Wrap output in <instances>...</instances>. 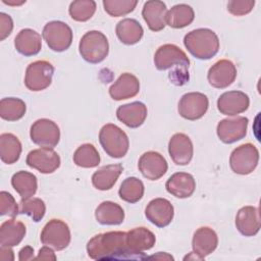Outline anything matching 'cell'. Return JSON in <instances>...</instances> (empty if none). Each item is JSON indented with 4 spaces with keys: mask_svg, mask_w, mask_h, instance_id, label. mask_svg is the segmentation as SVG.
<instances>
[{
    "mask_svg": "<svg viewBox=\"0 0 261 261\" xmlns=\"http://www.w3.org/2000/svg\"><path fill=\"white\" fill-rule=\"evenodd\" d=\"M87 253L94 260L145 259L130 251L125 231H107L94 236L87 243Z\"/></svg>",
    "mask_w": 261,
    "mask_h": 261,
    "instance_id": "6da1fadb",
    "label": "cell"
},
{
    "mask_svg": "<svg viewBox=\"0 0 261 261\" xmlns=\"http://www.w3.org/2000/svg\"><path fill=\"white\" fill-rule=\"evenodd\" d=\"M154 64L158 70L170 69V82L175 86H182L189 81L190 59L187 54L174 44L160 46L154 55Z\"/></svg>",
    "mask_w": 261,
    "mask_h": 261,
    "instance_id": "7a4b0ae2",
    "label": "cell"
},
{
    "mask_svg": "<svg viewBox=\"0 0 261 261\" xmlns=\"http://www.w3.org/2000/svg\"><path fill=\"white\" fill-rule=\"evenodd\" d=\"M184 45L196 58L208 60L214 57L219 50L218 36L210 29H196L184 38Z\"/></svg>",
    "mask_w": 261,
    "mask_h": 261,
    "instance_id": "3957f363",
    "label": "cell"
},
{
    "mask_svg": "<svg viewBox=\"0 0 261 261\" xmlns=\"http://www.w3.org/2000/svg\"><path fill=\"white\" fill-rule=\"evenodd\" d=\"M81 56L89 63L102 62L109 53V43L106 36L100 31L87 32L79 44Z\"/></svg>",
    "mask_w": 261,
    "mask_h": 261,
    "instance_id": "277c9868",
    "label": "cell"
},
{
    "mask_svg": "<svg viewBox=\"0 0 261 261\" xmlns=\"http://www.w3.org/2000/svg\"><path fill=\"white\" fill-rule=\"evenodd\" d=\"M99 142L106 154L112 158H122L129 148L127 135L113 123H107L101 127Z\"/></svg>",
    "mask_w": 261,
    "mask_h": 261,
    "instance_id": "5b68a950",
    "label": "cell"
},
{
    "mask_svg": "<svg viewBox=\"0 0 261 261\" xmlns=\"http://www.w3.org/2000/svg\"><path fill=\"white\" fill-rule=\"evenodd\" d=\"M259 162V151L252 143L243 144L230 154L229 166L231 170L241 175L252 173Z\"/></svg>",
    "mask_w": 261,
    "mask_h": 261,
    "instance_id": "8992f818",
    "label": "cell"
},
{
    "mask_svg": "<svg viewBox=\"0 0 261 261\" xmlns=\"http://www.w3.org/2000/svg\"><path fill=\"white\" fill-rule=\"evenodd\" d=\"M54 66L46 60H37L30 63L25 69L24 85L33 92L43 91L52 83Z\"/></svg>",
    "mask_w": 261,
    "mask_h": 261,
    "instance_id": "52a82bcc",
    "label": "cell"
},
{
    "mask_svg": "<svg viewBox=\"0 0 261 261\" xmlns=\"http://www.w3.org/2000/svg\"><path fill=\"white\" fill-rule=\"evenodd\" d=\"M43 38L51 50L63 52L67 50L72 43V31L65 22L52 20L45 24Z\"/></svg>",
    "mask_w": 261,
    "mask_h": 261,
    "instance_id": "ba28073f",
    "label": "cell"
},
{
    "mask_svg": "<svg viewBox=\"0 0 261 261\" xmlns=\"http://www.w3.org/2000/svg\"><path fill=\"white\" fill-rule=\"evenodd\" d=\"M43 245L56 251L64 250L70 243L71 234L68 225L60 219H51L43 227L40 236Z\"/></svg>",
    "mask_w": 261,
    "mask_h": 261,
    "instance_id": "9c48e42d",
    "label": "cell"
},
{
    "mask_svg": "<svg viewBox=\"0 0 261 261\" xmlns=\"http://www.w3.org/2000/svg\"><path fill=\"white\" fill-rule=\"evenodd\" d=\"M30 137L33 143L40 147L54 148L60 140V129L56 122L48 118L36 120L30 129Z\"/></svg>",
    "mask_w": 261,
    "mask_h": 261,
    "instance_id": "30bf717a",
    "label": "cell"
},
{
    "mask_svg": "<svg viewBox=\"0 0 261 261\" xmlns=\"http://www.w3.org/2000/svg\"><path fill=\"white\" fill-rule=\"evenodd\" d=\"M209 107L207 96L200 92H190L181 96L178 102L179 115L188 120H197L202 118Z\"/></svg>",
    "mask_w": 261,
    "mask_h": 261,
    "instance_id": "8fae6325",
    "label": "cell"
},
{
    "mask_svg": "<svg viewBox=\"0 0 261 261\" xmlns=\"http://www.w3.org/2000/svg\"><path fill=\"white\" fill-rule=\"evenodd\" d=\"M28 166L41 173H53L60 166L61 160L57 152L52 148H39L29 152L25 160Z\"/></svg>",
    "mask_w": 261,
    "mask_h": 261,
    "instance_id": "7c38bea8",
    "label": "cell"
},
{
    "mask_svg": "<svg viewBox=\"0 0 261 261\" xmlns=\"http://www.w3.org/2000/svg\"><path fill=\"white\" fill-rule=\"evenodd\" d=\"M249 119L245 116L221 119L216 127L219 140L225 144H232L245 138L247 134Z\"/></svg>",
    "mask_w": 261,
    "mask_h": 261,
    "instance_id": "4fadbf2b",
    "label": "cell"
},
{
    "mask_svg": "<svg viewBox=\"0 0 261 261\" xmlns=\"http://www.w3.org/2000/svg\"><path fill=\"white\" fill-rule=\"evenodd\" d=\"M138 168L144 177L150 180L161 178L168 169L166 159L156 151L145 152L139 159Z\"/></svg>",
    "mask_w": 261,
    "mask_h": 261,
    "instance_id": "5bb4252c",
    "label": "cell"
},
{
    "mask_svg": "<svg viewBox=\"0 0 261 261\" xmlns=\"http://www.w3.org/2000/svg\"><path fill=\"white\" fill-rule=\"evenodd\" d=\"M237 67L228 59L216 61L208 70L207 80L216 89H224L230 86L237 77Z\"/></svg>",
    "mask_w": 261,
    "mask_h": 261,
    "instance_id": "9a60e30c",
    "label": "cell"
},
{
    "mask_svg": "<svg viewBox=\"0 0 261 261\" xmlns=\"http://www.w3.org/2000/svg\"><path fill=\"white\" fill-rule=\"evenodd\" d=\"M145 215L154 225L158 227H165L173 219L174 208L167 199L155 198L147 204Z\"/></svg>",
    "mask_w": 261,
    "mask_h": 261,
    "instance_id": "2e32d148",
    "label": "cell"
},
{
    "mask_svg": "<svg viewBox=\"0 0 261 261\" xmlns=\"http://www.w3.org/2000/svg\"><path fill=\"white\" fill-rule=\"evenodd\" d=\"M250 105L249 96L242 91L224 92L217 99V109L221 114L233 116L245 112Z\"/></svg>",
    "mask_w": 261,
    "mask_h": 261,
    "instance_id": "e0dca14e",
    "label": "cell"
},
{
    "mask_svg": "<svg viewBox=\"0 0 261 261\" xmlns=\"http://www.w3.org/2000/svg\"><path fill=\"white\" fill-rule=\"evenodd\" d=\"M168 153L176 165H187L191 162L194 147L191 139L182 133L174 134L168 143Z\"/></svg>",
    "mask_w": 261,
    "mask_h": 261,
    "instance_id": "ac0fdd59",
    "label": "cell"
},
{
    "mask_svg": "<svg viewBox=\"0 0 261 261\" xmlns=\"http://www.w3.org/2000/svg\"><path fill=\"white\" fill-rule=\"evenodd\" d=\"M218 245L217 233L208 226L199 227L193 236L192 248L193 252L201 258L205 259L206 256L210 255L215 251Z\"/></svg>",
    "mask_w": 261,
    "mask_h": 261,
    "instance_id": "d6986e66",
    "label": "cell"
},
{
    "mask_svg": "<svg viewBox=\"0 0 261 261\" xmlns=\"http://www.w3.org/2000/svg\"><path fill=\"white\" fill-rule=\"evenodd\" d=\"M147 114V106L140 101L121 105L116 110V116L118 120L130 128H137L141 126L145 122Z\"/></svg>",
    "mask_w": 261,
    "mask_h": 261,
    "instance_id": "ffe728a7",
    "label": "cell"
},
{
    "mask_svg": "<svg viewBox=\"0 0 261 261\" xmlns=\"http://www.w3.org/2000/svg\"><path fill=\"white\" fill-rule=\"evenodd\" d=\"M140 91V82L136 75L123 72L109 88V95L113 100L121 101L135 97Z\"/></svg>",
    "mask_w": 261,
    "mask_h": 261,
    "instance_id": "44dd1931",
    "label": "cell"
},
{
    "mask_svg": "<svg viewBox=\"0 0 261 261\" xmlns=\"http://www.w3.org/2000/svg\"><path fill=\"white\" fill-rule=\"evenodd\" d=\"M166 12L167 8L164 2L159 0H150L145 2L142 9V16L151 31L160 32L166 25Z\"/></svg>",
    "mask_w": 261,
    "mask_h": 261,
    "instance_id": "7402d4cb",
    "label": "cell"
},
{
    "mask_svg": "<svg viewBox=\"0 0 261 261\" xmlns=\"http://www.w3.org/2000/svg\"><path fill=\"white\" fill-rule=\"evenodd\" d=\"M236 227L245 237H253L260 230L259 209L254 206L242 207L236 216Z\"/></svg>",
    "mask_w": 261,
    "mask_h": 261,
    "instance_id": "603a6c76",
    "label": "cell"
},
{
    "mask_svg": "<svg viewBox=\"0 0 261 261\" xmlns=\"http://www.w3.org/2000/svg\"><path fill=\"white\" fill-rule=\"evenodd\" d=\"M165 188L175 198L185 199L191 197L195 192L196 180L188 172H175L167 179Z\"/></svg>",
    "mask_w": 261,
    "mask_h": 261,
    "instance_id": "cb8c5ba5",
    "label": "cell"
},
{
    "mask_svg": "<svg viewBox=\"0 0 261 261\" xmlns=\"http://www.w3.org/2000/svg\"><path fill=\"white\" fill-rule=\"evenodd\" d=\"M156 242L155 234L146 227H135L126 232V243L130 251L144 258H147L143 254L144 251L153 248Z\"/></svg>",
    "mask_w": 261,
    "mask_h": 261,
    "instance_id": "d4e9b609",
    "label": "cell"
},
{
    "mask_svg": "<svg viewBox=\"0 0 261 261\" xmlns=\"http://www.w3.org/2000/svg\"><path fill=\"white\" fill-rule=\"evenodd\" d=\"M16 51L24 56L37 55L42 48L41 35L32 29L21 30L14 39Z\"/></svg>",
    "mask_w": 261,
    "mask_h": 261,
    "instance_id": "484cf974",
    "label": "cell"
},
{
    "mask_svg": "<svg viewBox=\"0 0 261 261\" xmlns=\"http://www.w3.org/2000/svg\"><path fill=\"white\" fill-rule=\"evenodd\" d=\"M122 171L123 167L119 163L105 165L93 173L92 184L97 190L108 191L116 184Z\"/></svg>",
    "mask_w": 261,
    "mask_h": 261,
    "instance_id": "4316f807",
    "label": "cell"
},
{
    "mask_svg": "<svg viewBox=\"0 0 261 261\" xmlns=\"http://www.w3.org/2000/svg\"><path fill=\"white\" fill-rule=\"evenodd\" d=\"M96 220L103 225H118L124 220L122 207L112 201H104L95 210Z\"/></svg>",
    "mask_w": 261,
    "mask_h": 261,
    "instance_id": "83f0119b",
    "label": "cell"
},
{
    "mask_svg": "<svg viewBox=\"0 0 261 261\" xmlns=\"http://www.w3.org/2000/svg\"><path fill=\"white\" fill-rule=\"evenodd\" d=\"M27 232L25 225L15 219L4 221L0 226V245L5 247H14L19 245Z\"/></svg>",
    "mask_w": 261,
    "mask_h": 261,
    "instance_id": "f1b7e54d",
    "label": "cell"
},
{
    "mask_svg": "<svg viewBox=\"0 0 261 261\" xmlns=\"http://www.w3.org/2000/svg\"><path fill=\"white\" fill-rule=\"evenodd\" d=\"M116 36L125 45H134L141 41L144 30L140 22L134 18H124L116 24Z\"/></svg>",
    "mask_w": 261,
    "mask_h": 261,
    "instance_id": "f546056e",
    "label": "cell"
},
{
    "mask_svg": "<svg viewBox=\"0 0 261 261\" xmlns=\"http://www.w3.org/2000/svg\"><path fill=\"white\" fill-rule=\"evenodd\" d=\"M11 186L21 199L32 198L38 189V180L35 174L25 170L15 172L11 177Z\"/></svg>",
    "mask_w": 261,
    "mask_h": 261,
    "instance_id": "4dcf8cb0",
    "label": "cell"
},
{
    "mask_svg": "<svg viewBox=\"0 0 261 261\" xmlns=\"http://www.w3.org/2000/svg\"><path fill=\"white\" fill-rule=\"evenodd\" d=\"M21 154V143L19 139L11 134L0 135V158L5 164L15 163Z\"/></svg>",
    "mask_w": 261,
    "mask_h": 261,
    "instance_id": "1f68e13d",
    "label": "cell"
},
{
    "mask_svg": "<svg viewBox=\"0 0 261 261\" xmlns=\"http://www.w3.org/2000/svg\"><path fill=\"white\" fill-rule=\"evenodd\" d=\"M195 18L194 9L188 4L172 6L165 16V22L172 29H182L193 22Z\"/></svg>",
    "mask_w": 261,
    "mask_h": 261,
    "instance_id": "d6a6232c",
    "label": "cell"
},
{
    "mask_svg": "<svg viewBox=\"0 0 261 261\" xmlns=\"http://www.w3.org/2000/svg\"><path fill=\"white\" fill-rule=\"evenodd\" d=\"M25 111V103L19 98L7 97L0 101V116L4 120L16 121L24 116Z\"/></svg>",
    "mask_w": 261,
    "mask_h": 261,
    "instance_id": "836d02e7",
    "label": "cell"
},
{
    "mask_svg": "<svg viewBox=\"0 0 261 261\" xmlns=\"http://www.w3.org/2000/svg\"><path fill=\"white\" fill-rule=\"evenodd\" d=\"M144 192L145 187L143 181L135 176H130L126 177L121 182L118 190V195L121 200L134 204L139 202L143 198Z\"/></svg>",
    "mask_w": 261,
    "mask_h": 261,
    "instance_id": "e575fe53",
    "label": "cell"
},
{
    "mask_svg": "<svg viewBox=\"0 0 261 261\" xmlns=\"http://www.w3.org/2000/svg\"><path fill=\"white\" fill-rule=\"evenodd\" d=\"M73 162L75 165L83 168H93L99 165L100 155L93 144L86 143L74 151Z\"/></svg>",
    "mask_w": 261,
    "mask_h": 261,
    "instance_id": "d590c367",
    "label": "cell"
},
{
    "mask_svg": "<svg viewBox=\"0 0 261 261\" xmlns=\"http://www.w3.org/2000/svg\"><path fill=\"white\" fill-rule=\"evenodd\" d=\"M96 8L97 4L94 0H76L70 3L68 12L73 20L84 22L94 15Z\"/></svg>",
    "mask_w": 261,
    "mask_h": 261,
    "instance_id": "8d00e7d4",
    "label": "cell"
},
{
    "mask_svg": "<svg viewBox=\"0 0 261 261\" xmlns=\"http://www.w3.org/2000/svg\"><path fill=\"white\" fill-rule=\"evenodd\" d=\"M19 213L30 216L33 221L39 222L43 219L46 213V205L40 198L21 199L19 203Z\"/></svg>",
    "mask_w": 261,
    "mask_h": 261,
    "instance_id": "74e56055",
    "label": "cell"
},
{
    "mask_svg": "<svg viewBox=\"0 0 261 261\" xmlns=\"http://www.w3.org/2000/svg\"><path fill=\"white\" fill-rule=\"evenodd\" d=\"M137 4V0H103L104 10L113 17L123 16L133 12Z\"/></svg>",
    "mask_w": 261,
    "mask_h": 261,
    "instance_id": "f35d334b",
    "label": "cell"
},
{
    "mask_svg": "<svg viewBox=\"0 0 261 261\" xmlns=\"http://www.w3.org/2000/svg\"><path fill=\"white\" fill-rule=\"evenodd\" d=\"M19 213L18 205L14 199V197L6 192L1 191L0 192V215H8L12 218L16 217Z\"/></svg>",
    "mask_w": 261,
    "mask_h": 261,
    "instance_id": "ab89813d",
    "label": "cell"
},
{
    "mask_svg": "<svg viewBox=\"0 0 261 261\" xmlns=\"http://www.w3.org/2000/svg\"><path fill=\"white\" fill-rule=\"evenodd\" d=\"M254 5V0H231L227 3V10L234 16H242L250 13Z\"/></svg>",
    "mask_w": 261,
    "mask_h": 261,
    "instance_id": "60d3db41",
    "label": "cell"
},
{
    "mask_svg": "<svg viewBox=\"0 0 261 261\" xmlns=\"http://www.w3.org/2000/svg\"><path fill=\"white\" fill-rule=\"evenodd\" d=\"M13 30V21L10 15L1 12L0 13V40H5Z\"/></svg>",
    "mask_w": 261,
    "mask_h": 261,
    "instance_id": "b9f144b4",
    "label": "cell"
},
{
    "mask_svg": "<svg viewBox=\"0 0 261 261\" xmlns=\"http://www.w3.org/2000/svg\"><path fill=\"white\" fill-rule=\"evenodd\" d=\"M36 260H56V255L54 253V251L49 247L44 245V247H42L39 250V254L38 256L35 258Z\"/></svg>",
    "mask_w": 261,
    "mask_h": 261,
    "instance_id": "7bdbcfd3",
    "label": "cell"
},
{
    "mask_svg": "<svg viewBox=\"0 0 261 261\" xmlns=\"http://www.w3.org/2000/svg\"><path fill=\"white\" fill-rule=\"evenodd\" d=\"M34 258V249L31 246H25L23 247L18 254V260L20 261H28V260H33Z\"/></svg>",
    "mask_w": 261,
    "mask_h": 261,
    "instance_id": "ee69618b",
    "label": "cell"
},
{
    "mask_svg": "<svg viewBox=\"0 0 261 261\" xmlns=\"http://www.w3.org/2000/svg\"><path fill=\"white\" fill-rule=\"evenodd\" d=\"M0 259L3 261H9L14 260V254L11 249V247H5L1 246L0 248Z\"/></svg>",
    "mask_w": 261,
    "mask_h": 261,
    "instance_id": "f6af8a7d",
    "label": "cell"
},
{
    "mask_svg": "<svg viewBox=\"0 0 261 261\" xmlns=\"http://www.w3.org/2000/svg\"><path fill=\"white\" fill-rule=\"evenodd\" d=\"M147 259H160V260H173V257L167 253L164 252H158L156 255H152L150 257H147Z\"/></svg>",
    "mask_w": 261,
    "mask_h": 261,
    "instance_id": "bcb514c9",
    "label": "cell"
},
{
    "mask_svg": "<svg viewBox=\"0 0 261 261\" xmlns=\"http://www.w3.org/2000/svg\"><path fill=\"white\" fill-rule=\"evenodd\" d=\"M2 2L5 3V4H8V5H14V6H16V5H21V4L25 3V1H21V2H15V1H13V2H11V1H6V0H2Z\"/></svg>",
    "mask_w": 261,
    "mask_h": 261,
    "instance_id": "7dc6e473",
    "label": "cell"
}]
</instances>
